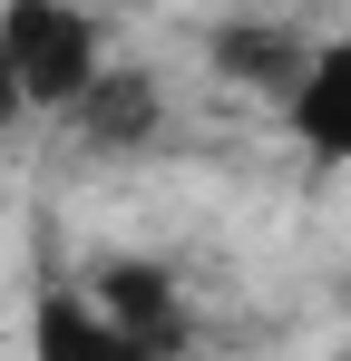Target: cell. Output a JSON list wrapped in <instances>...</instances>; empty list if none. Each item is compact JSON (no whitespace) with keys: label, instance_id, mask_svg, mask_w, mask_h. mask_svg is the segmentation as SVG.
Here are the masks:
<instances>
[{"label":"cell","instance_id":"obj_1","mask_svg":"<svg viewBox=\"0 0 351 361\" xmlns=\"http://www.w3.org/2000/svg\"><path fill=\"white\" fill-rule=\"evenodd\" d=\"M108 59H117L108 10H88V0H0V68H10L30 118H68Z\"/></svg>","mask_w":351,"mask_h":361},{"label":"cell","instance_id":"obj_2","mask_svg":"<svg viewBox=\"0 0 351 361\" xmlns=\"http://www.w3.org/2000/svg\"><path fill=\"white\" fill-rule=\"evenodd\" d=\"M78 293H88L117 332L137 342V361L185 352V283H176L166 264H147V254H108V264H88V274H78Z\"/></svg>","mask_w":351,"mask_h":361},{"label":"cell","instance_id":"obj_3","mask_svg":"<svg viewBox=\"0 0 351 361\" xmlns=\"http://www.w3.org/2000/svg\"><path fill=\"white\" fill-rule=\"evenodd\" d=\"M58 127H68L78 147H98V157H137V147H156V127H166V88H156L147 68L108 59L88 78V98H78Z\"/></svg>","mask_w":351,"mask_h":361},{"label":"cell","instance_id":"obj_4","mask_svg":"<svg viewBox=\"0 0 351 361\" xmlns=\"http://www.w3.org/2000/svg\"><path fill=\"white\" fill-rule=\"evenodd\" d=\"M283 118H292V137H302L312 157H342L351 166V20L332 30V39H312V59H302V78H292Z\"/></svg>","mask_w":351,"mask_h":361},{"label":"cell","instance_id":"obj_5","mask_svg":"<svg viewBox=\"0 0 351 361\" xmlns=\"http://www.w3.org/2000/svg\"><path fill=\"white\" fill-rule=\"evenodd\" d=\"M30 361H137V342L78 283H39L30 293Z\"/></svg>","mask_w":351,"mask_h":361},{"label":"cell","instance_id":"obj_6","mask_svg":"<svg viewBox=\"0 0 351 361\" xmlns=\"http://www.w3.org/2000/svg\"><path fill=\"white\" fill-rule=\"evenodd\" d=\"M20 118H30V108H20V88H10V68H0V137H10Z\"/></svg>","mask_w":351,"mask_h":361},{"label":"cell","instance_id":"obj_7","mask_svg":"<svg viewBox=\"0 0 351 361\" xmlns=\"http://www.w3.org/2000/svg\"><path fill=\"white\" fill-rule=\"evenodd\" d=\"M88 10H137V0H88Z\"/></svg>","mask_w":351,"mask_h":361},{"label":"cell","instance_id":"obj_8","mask_svg":"<svg viewBox=\"0 0 351 361\" xmlns=\"http://www.w3.org/2000/svg\"><path fill=\"white\" fill-rule=\"evenodd\" d=\"M342 302H351V274H342Z\"/></svg>","mask_w":351,"mask_h":361}]
</instances>
